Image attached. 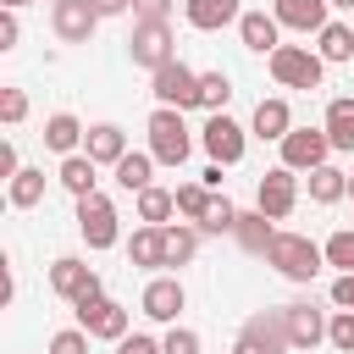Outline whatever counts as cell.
I'll return each mask as SVG.
<instances>
[{"mask_svg": "<svg viewBox=\"0 0 354 354\" xmlns=\"http://www.w3.org/2000/svg\"><path fill=\"white\" fill-rule=\"evenodd\" d=\"M171 210H177V194H171V188H144V194H138V221H144V227H166Z\"/></svg>", "mask_w": 354, "mask_h": 354, "instance_id": "cell-30", "label": "cell"}, {"mask_svg": "<svg viewBox=\"0 0 354 354\" xmlns=\"http://www.w3.org/2000/svg\"><path fill=\"white\" fill-rule=\"evenodd\" d=\"M232 354H238V348H232Z\"/></svg>", "mask_w": 354, "mask_h": 354, "instance_id": "cell-50", "label": "cell"}, {"mask_svg": "<svg viewBox=\"0 0 354 354\" xmlns=\"http://www.w3.org/2000/svg\"><path fill=\"white\" fill-rule=\"evenodd\" d=\"M127 55H133V66H144V72H160L166 61H177V39H171V28H166V22H133Z\"/></svg>", "mask_w": 354, "mask_h": 354, "instance_id": "cell-5", "label": "cell"}, {"mask_svg": "<svg viewBox=\"0 0 354 354\" xmlns=\"http://www.w3.org/2000/svg\"><path fill=\"white\" fill-rule=\"evenodd\" d=\"M293 205H299V171L271 166V171L254 183V210H266L271 221H282V216H293Z\"/></svg>", "mask_w": 354, "mask_h": 354, "instance_id": "cell-10", "label": "cell"}, {"mask_svg": "<svg viewBox=\"0 0 354 354\" xmlns=\"http://www.w3.org/2000/svg\"><path fill=\"white\" fill-rule=\"evenodd\" d=\"M227 100H232V77L227 72H199V111H227Z\"/></svg>", "mask_w": 354, "mask_h": 354, "instance_id": "cell-31", "label": "cell"}, {"mask_svg": "<svg viewBox=\"0 0 354 354\" xmlns=\"http://www.w3.org/2000/svg\"><path fill=\"white\" fill-rule=\"evenodd\" d=\"M343 194H348V171H337L332 160L310 171V199H315V205H337Z\"/></svg>", "mask_w": 354, "mask_h": 354, "instance_id": "cell-29", "label": "cell"}, {"mask_svg": "<svg viewBox=\"0 0 354 354\" xmlns=\"http://www.w3.org/2000/svg\"><path fill=\"white\" fill-rule=\"evenodd\" d=\"M94 22H100V11L88 0H55L50 6V28H55L61 44H88L94 39Z\"/></svg>", "mask_w": 354, "mask_h": 354, "instance_id": "cell-13", "label": "cell"}, {"mask_svg": "<svg viewBox=\"0 0 354 354\" xmlns=\"http://www.w3.org/2000/svg\"><path fill=\"white\" fill-rule=\"evenodd\" d=\"M326 11H332V0H271V17L293 33H321L332 22Z\"/></svg>", "mask_w": 354, "mask_h": 354, "instance_id": "cell-16", "label": "cell"}, {"mask_svg": "<svg viewBox=\"0 0 354 354\" xmlns=\"http://www.w3.org/2000/svg\"><path fill=\"white\" fill-rule=\"evenodd\" d=\"M326 321H332V315H321L315 304H282V326H288V343H293V348L326 343Z\"/></svg>", "mask_w": 354, "mask_h": 354, "instance_id": "cell-15", "label": "cell"}, {"mask_svg": "<svg viewBox=\"0 0 354 354\" xmlns=\"http://www.w3.org/2000/svg\"><path fill=\"white\" fill-rule=\"evenodd\" d=\"M0 6H6V11H22V6H33V0H0Z\"/></svg>", "mask_w": 354, "mask_h": 354, "instance_id": "cell-46", "label": "cell"}, {"mask_svg": "<svg viewBox=\"0 0 354 354\" xmlns=\"http://www.w3.org/2000/svg\"><path fill=\"white\" fill-rule=\"evenodd\" d=\"M77 310V326L88 332V337H100V343H122L127 337V310L116 304V299H83V304H72Z\"/></svg>", "mask_w": 354, "mask_h": 354, "instance_id": "cell-11", "label": "cell"}, {"mask_svg": "<svg viewBox=\"0 0 354 354\" xmlns=\"http://www.w3.org/2000/svg\"><path fill=\"white\" fill-rule=\"evenodd\" d=\"M326 266H337V271H354V227H337L326 243Z\"/></svg>", "mask_w": 354, "mask_h": 354, "instance_id": "cell-34", "label": "cell"}, {"mask_svg": "<svg viewBox=\"0 0 354 354\" xmlns=\"http://www.w3.org/2000/svg\"><path fill=\"white\" fill-rule=\"evenodd\" d=\"M160 348H166V354H199V332H194V326H171V332L160 337Z\"/></svg>", "mask_w": 354, "mask_h": 354, "instance_id": "cell-38", "label": "cell"}, {"mask_svg": "<svg viewBox=\"0 0 354 354\" xmlns=\"http://www.w3.org/2000/svg\"><path fill=\"white\" fill-rule=\"evenodd\" d=\"M232 238H238L249 254H266V249H271V238H277V227H271V216H266V210H238Z\"/></svg>", "mask_w": 354, "mask_h": 354, "instance_id": "cell-26", "label": "cell"}, {"mask_svg": "<svg viewBox=\"0 0 354 354\" xmlns=\"http://www.w3.org/2000/svg\"><path fill=\"white\" fill-rule=\"evenodd\" d=\"M282 348H293L288 326H282V310H254L238 326V354H282Z\"/></svg>", "mask_w": 354, "mask_h": 354, "instance_id": "cell-8", "label": "cell"}, {"mask_svg": "<svg viewBox=\"0 0 354 354\" xmlns=\"http://www.w3.org/2000/svg\"><path fill=\"white\" fill-rule=\"evenodd\" d=\"M266 266H277V277H288V282H315L326 266V249L310 243L304 232H277L266 249Z\"/></svg>", "mask_w": 354, "mask_h": 354, "instance_id": "cell-1", "label": "cell"}, {"mask_svg": "<svg viewBox=\"0 0 354 354\" xmlns=\"http://www.w3.org/2000/svg\"><path fill=\"white\" fill-rule=\"evenodd\" d=\"M111 171H116V188H122V194H144V188H155V155H149V149H127Z\"/></svg>", "mask_w": 354, "mask_h": 354, "instance_id": "cell-22", "label": "cell"}, {"mask_svg": "<svg viewBox=\"0 0 354 354\" xmlns=\"http://www.w3.org/2000/svg\"><path fill=\"white\" fill-rule=\"evenodd\" d=\"M238 39H243V50L271 55V50L282 44V22H277L271 11H243V17H238Z\"/></svg>", "mask_w": 354, "mask_h": 354, "instance_id": "cell-17", "label": "cell"}, {"mask_svg": "<svg viewBox=\"0 0 354 354\" xmlns=\"http://www.w3.org/2000/svg\"><path fill=\"white\" fill-rule=\"evenodd\" d=\"M249 133H254V138L282 144V138L293 133V111H288V100H260V105H254V116H249Z\"/></svg>", "mask_w": 354, "mask_h": 354, "instance_id": "cell-21", "label": "cell"}, {"mask_svg": "<svg viewBox=\"0 0 354 354\" xmlns=\"http://www.w3.org/2000/svg\"><path fill=\"white\" fill-rule=\"evenodd\" d=\"M266 61H271V77L282 88H321V77H326V61L310 44H277Z\"/></svg>", "mask_w": 354, "mask_h": 354, "instance_id": "cell-3", "label": "cell"}, {"mask_svg": "<svg viewBox=\"0 0 354 354\" xmlns=\"http://www.w3.org/2000/svg\"><path fill=\"white\" fill-rule=\"evenodd\" d=\"M199 254V227H166V266H188Z\"/></svg>", "mask_w": 354, "mask_h": 354, "instance_id": "cell-33", "label": "cell"}, {"mask_svg": "<svg viewBox=\"0 0 354 354\" xmlns=\"http://www.w3.org/2000/svg\"><path fill=\"white\" fill-rule=\"evenodd\" d=\"M171 0H133V22H166Z\"/></svg>", "mask_w": 354, "mask_h": 354, "instance_id": "cell-40", "label": "cell"}, {"mask_svg": "<svg viewBox=\"0 0 354 354\" xmlns=\"http://www.w3.org/2000/svg\"><path fill=\"white\" fill-rule=\"evenodd\" d=\"M17 171H22V160H17V144H11V138H6V144H0V177H6V183H11V177H17Z\"/></svg>", "mask_w": 354, "mask_h": 354, "instance_id": "cell-43", "label": "cell"}, {"mask_svg": "<svg viewBox=\"0 0 354 354\" xmlns=\"http://www.w3.org/2000/svg\"><path fill=\"white\" fill-rule=\"evenodd\" d=\"M17 39H22V22H17V11H0V50H17Z\"/></svg>", "mask_w": 354, "mask_h": 354, "instance_id": "cell-42", "label": "cell"}, {"mask_svg": "<svg viewBox=\"0 0 354 354\" xmlns=\"http://www.w3.org/2000/svg\"><path fill=\"white\" fill-rule=\"evenodd\" d=\"M50 288L66 299V304H83V299H100L105 288H100V271L88 266V260H77V254H61L55 266H50Z\"/></svg>", "mask_w": 354, "mask_h": 354, "instance_id": "cell-7", "label": "cell"}, {"mask_svg": "<svg viewBox=\"0 0 354 354\" xmlns=\"http://www.w3.org/2000/svg\"><path fill=\"white\" fill-rule=\"evenodd\" d=\"M144 315L149 321H166V326H177V315H183V304H188V293H183V282L177 277H155L149 288H144Z\"/></svg>", "mask_w": 354, "mask_h": 354, "instance_id": "cell-14", "label": "cell"}, {"mask_svg": "<svg viewBox=\"0 0 354 354\" xmlns=\"http://www.w3.org/2000/svg\"><path fill=\"white\" fill-rule=\"evenodd\" d=\"M332 304L337 310H354V271H337L332 277Z\"/></svg>", "mask_w": 354, "mask_h": 354, "instance_id": "cell-41", "label": "cell"}, {"mask_svg": "<svg viewBox=\"0 0 354 354\" xmlns=\"http://www.w3.org/2000/svg\"><path fill=\"white\" fill-rule=\"evenodd\" d=\"M326 343H332L337 354H354V310H337V315L326 321Z\"/></svg>", "mask_w": 354, "mask_h": 354, "instance_id": "cell-36", "label": "cell"}, {"mask_svg": "<svg viewBox=\"0 0 354 354\" xmlns=\"http://www.w3.org/2000/svg\"><path fill=\"white\" fill-rule=\"evenodd\" d=\"M127 260H133L138 271L166 266V227H138V232L127 238Z\"/></svg>", "mask_w": 354, "mask_h": 354, "instance_id": "cell-25", "label": "cell"}, {"mask_svg": "<svg viewBox=\"0 0 354 354\" xmlns=\"http://www.w3.org/2000/svg\"><path fill=\"white\" fill-rule=\"evenodd\" d=\"M205 205H210V188H205V183H183V188H177V210H183L188 221H205Z\"/></svg>", "mask_w": 354, "mask_h": 354, "instance_id": "cell-35", "label": "cell"}, {"mask_svg": "<svg viewBox=\"0 0 354 354\" xmlns=\"http://www.w3.org/2000/svg\"><path fill=\"white\" fill-rule=\"evenodd\" d=\"M149 94L171 111H188V105H199V72L183 61H166L160 72H149Z\"/></svg>", "mask_w": 354, "mask_h": 354, "instance_id": "cell-6", "label": "cell"}, {"mask_svg": "<svg viewBox=\"0 0 354 354\" xmlns=\"http://www.w3.org/2000/svg\"><path fill=\"white\" fill-rule=\"evenodd\" d=\"M55 177H61V188H66L72 199H88V194H100V166H94L88 155H66Z\"/></svg>", "mask_w": 354, "mask_h": 354, "instance_id": "cell-24", "label": "cell"}, {"mask_svg": "<svg viewBox=\"0 0 354 354\" xmlns=\"http://www.w3.org/2000/svg\"><path fill=\"white\" fill-rule=\"evenodd\" d=\"M326 138H332V149L337 155H354V94H337L332 105H326Z\"/></svg>", "mask_w": 354, "mask_h": 354, "instance_id": "cell-23", "label": "cell"}, {"mask_svg": "<svg viewBox=\"0 0 354 354\" xmlns=\"http://www.w3.org/2000/svg\"><path fill=\"white\" fill-rule=\"evenodd\" d=\"M6 199H11V210H33V205L44 199V171H39V166H22V171L6 183Z\"/></svg>", "mask_w": 354, "mask_h": 354, "instance_id": "cell-28", "label": "cell"}, {"mask_svg": "<svg viewBox=\"0 0 354 354\" xmlns=\"http://www.w3.org/2000/svg\"><path fill=\"white\" fill-rule=\"evenodd\" d=\"M199 144H205V155H210L216 166H238V160H243V149H249V133H243V127H238L227 111H216V116L205 122Z\"/></svg>", "mask_w": 354, "mask_h": 354, "instance_id": "cell-9", "label": "cell"}, {"mask_svg": "<svg viewBox=\"0 0 354 354\" xmlns=\"http://www.w3.org/2000/svg\"><path fill=\"white\" fill-rule=\"evenodd\" d=\"M199 183H205V188H210V194H216V188H221V166H216V160H210V166H205V171H199Z\"/></svg>", "mask_w": 354, "mask_h": 354, "instance_id": "cell-45", "label": "cell"}, {"mask_svg": "<svg viewBox=\"0 0 354 354\" xmlns=\"http://www.w3.org/2000/svg\"><path fill=\"white\" fill-rule=\"evenodd\" d=\"M326 155H332L326 127H293L282 138V166L288 171H315V166H326Z\"/></svg>", "mask_w": 354, "mask_h": 354, "instance_id": "cell-12", "label": "cell"}, {"mask_svg": "<svg viewBox=\"0 0 354 354\" xmlns=\"http://www.w3.org/2000/svg\"><path fill=\"white\" fill-rule=\"evenodd\" d=\"M332 6H343V11H354V0H332Z\"/></svg>", "mask_w": 354, "mask_h": 354, "instance_id": "cell-47", "label": "cell"}, {"mask_svg": "<svg viewBox=\"0 0 354 354\" xmlns=\"http://www.w3.org/2000/svg\"><path fill=\"white\" fill-rule=\"evenodd\" d=\"M0 116L17 127V122L28 116V94H22V88H0Z\"/></svg>", "mask_w": 354, "mask_h": 354, "instance_id": "cell-39", "label": "cell"}, {"mask_svg": "<svg viewBox=\"0 0 354 354\" xmlns=\"http://www.w3.org/2000/svg\"><path fill=\"white\" fill-rule=\"evenodd\" d=\"M100 17H122V11H133V0H88Z\"/></svg>", "mask_w": 354, "mask_h": 354, "instance_id": "cell-44", "label": "cell"}, {"mask_svg": "<svg viewBox=\"0 0 354 354\" xmlns=\"http://www.w3.org/2000/svg\"><path fill=\"white\" fill-rule=\"evenodd\" d=\"M83 138H88V127H83L72 111H55V116L44 122V149H55L61 160H66V155H83Z\"/></svg>", "mask_w": 354, "mask_h": 354, "instance_id": "cell-18", "label": "cell"}, {"mask_svg": "<svg viewBox=\"0 0 354 354\" xmlns=\"http://www.w3.org/2000/svg\"><path fill=\"white\" fill-rule=\"evenodd\" d=\"M116 221H122V216H116V205H111L105 194L77 199V232H83L88 249H116V243H122V227H116Z\"/></svg>", "mask_w": 354, "mask_h": 354, "instance_id": "cell-4", "label": "cell"}, {"mask_svg": "<svg viewBox=\"0 0 354 354\" xmlns=\"http://www.w3.org/2000/svg\"><path fill=\"white\" fill-rule=\"evenodd\" d=\"M116 354H127V348H122V343H116Z\"/></svg>", "mask_w": 354, "mask_h": 354, "instance_id": "cell-49", "label": "cell"}, {"mask_svg": "<svg viewBox=\"0 0 354 354\" xmlns=\"http://www.w3.org/2000/svg\"><path fill=\"white\" fill-rule=\"evenodd\" d=\"M315 55L321 61H354V22H326L315 33Z\"/></svg>", "mask_w": 354, "mask_h": 354, "instance_id": "cell-27", "label": "cell"}, {"mask_svg": "<svg viewBox=\"0 0 354 354\" xmlns=\"http://www.w3.org/2000/svg\"><path fill=\"white\" fill-rule=\"evenodd\" d=\"M83 155H88L94 166H116V160L127 155V133H122L116 122H94L88 138H83Z\"/></svg>", "mask_w": 354, "mask_h": 354, "instance_id": "cell-19", "label": "cell"}, {"mask_svg": "<svg viewBox=\"0 0 354 354\" xmlns=\"http://www.w3.org/2000/svg\"><path fill=\"white\" fill-rule=\"evenodd\" d=\"M144 133H149V155H155V166H183L188 149H194V133H188L183 111H171V105H155V116H149Z\"/></svg>", "mask_w": 354, "mask_h": 354, "instance_id": "cell-2", "label": "cell"}, {"mask_svg": "<svg viewBox=\"0 0 354 354\" xmlns=\"http://www.w3.org/2000/svg\"><path fill=\"white\" fill-rule=\"evenodd\" d=\"M232 227H238V205H232L227 194H210V205H205V221H199V232L221 238V232H232Z\"/></svg>", "mask_w": 354, "mask_h": 354, "instance_id": "cell-32", "label": "cell"}, {"mask_svg": "<svg viewBox=\"0 0 354 354\" xmlns=\"http://www.w3.org/2000/svg\"><path fill=\"white\" fill-rule=\"evenodd\" d=\"M348 194H354V171H348Z\"/></svg>", "mask_w": 354, "mask_h": 354, "instance_id": "cell-48", "label": "cell"}, {"mask_svg": "<svg viewBox=\"0 0 354 354\" xmlns=\"http://www.w3.org/2000/svg\"><path fill=\"white\" fill-rule=\"evenodd\" d=\"M183 17H188V28L216 33V28L238 22V17H243V6H238V0H183Z\"/></svg>", "mask_w": 354, "mask_h": 354, "instance_id": "cell-20", "label": "cell"}, {"mask_svg": "<svg viewBox=\"0 0 354 354\" xmlns=\"http://www.w3.org/2000/svg\"><path fill=\"white\" fill-rule=\"evenodd\" d=\"M50 354H88V332L83 326H61L50 337Z\"/></svg>", "mask_w": 354, "mask_h": 354, "instance_id": "cell-37", "label": "cell"}]
</instances>
